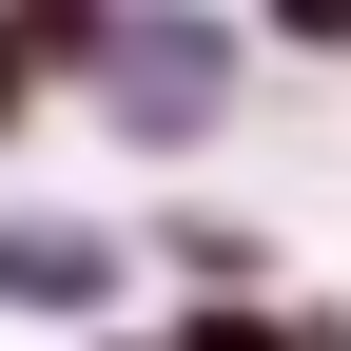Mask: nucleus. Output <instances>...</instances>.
<instances>
[{
    "instance_id": "nucleus-1",
    "label": "nucleus",
    "mask_w": 351,
    "mask_h": 351,
    "mask_svg": "<svg viewBox=\"0 0 351 351\" xmlns=\"http://www.w3.org/2000/svg\"><path fill=\"white\" fill-rule=\"evenodd\" d=\"M254 0H98V39L59 59V117H98L117 156H156V176H195L215 137L254 117Z\"/></svg>"
},
{
    "instance_id": "nucleus-2",
    "label": "nucleus",
    "mask_w": 351,
    "mask_h": 351,
    "mask_svg": "<svg viewBox=\"0 0 351 351\" xmlns=\"http://www.w3.org/2000/svg\"><path fill=\"white\" fill-rule=\"evenodd\" d=\"M117 313H137V215H39V195H0V332L78 351V332H117Z\"/></svg>"
},
{
    "instance_id": "nucleus-3",
    "label": "nucleus",
    "mask_w": 351,
    "mask_h": 351,
    "mask_svg": "<svg viewBox=\"0 0 351 351\" xmlns=\"http://www.w3.org/2000/svg\"><path fill=\"white\" fill-rule=\"evenodd\" d=\"M137 274H176V293H274V234L215 215V195H156L137 215Z\"/></svg>"
},
{
    "instance_id": "nucleus-4",
    "label": "nucleus",
    "mask_w": 351,
    "mask_h": 351,
    "mask_svg": "<svg viewBox=\"0 0 351 351\" xmlns=\"http://www.w3.org/2000/svg\"><path fill=\"white\" fill-rule=\"evenodd\" d=\"M39 117H59V59H39V39H20V0H0V156H20Z\"/></svg>"
},
{
    "instance_id": "nucleus-5",
    "label": "nucleus",
    "mask_w": 351,
    "mask_h": 351,
    "mask_svg": "<svg viewBox=\"0 0 351 351\" xmlns=\"http://www.w3.org/2000/svg\"><path fill=\"white\" fill-rule=\"evenodd\" d=\"M254 39L274 59H351V0H254Z\"/></svg>"
}]
</instances>
